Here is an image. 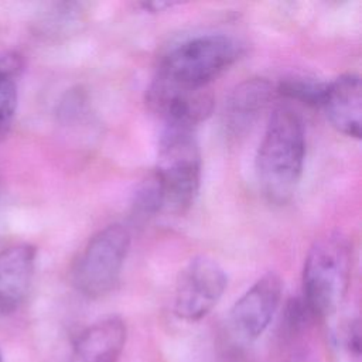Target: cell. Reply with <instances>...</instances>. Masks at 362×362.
<instances>
[{"instance_id": "cell-5", "label": "cell", "mask_w": 362, "mask_h": 362, "mask_svg": "<svg viewBox=\"0 0 362 362\" xmlns=\"http://www.w3.org/2000/svg\"><path fill=\"white\" fill-rule=\"evenodd\" d=\"M130 230L110 223L98 230L85 245L72 266V284L88 298L109 294L119 281L127 252Z\"/></svg>"}, {"instance_id": "cell-13", "label": "cell", "mask_w": 362, "mask_h": 362, "mask_svg": "<svg viewBox=\"0 0 362 362\" xmlns=\"http://www.w3.org/2000/svg\"><path fill=\"white\" fill-rule=\"evenodd\" d=\"M21 66L20 55L13 52L0 55V127L3 129L13 117L17 106L16 76Z\"/></svg>"}, {"instance_id": "cell-14", "label": "cell", "mask_w": 362, "mask_h": 362, "mask_svg": "<svg viewBox=\"0 0 362 362\" xmlns=\"http://www.w3.org/2000/svg\"><path fill=\"white\" fill-rule=\"evenodd\" d=\"M163 209H164L163 189L156 173H153L144 181L140 182V185L137 187L133 195V202H132L133 218L139 222H144L153 218L154 215H157Z\"/></svg>"}, {"instance_id": "cell-11", "label": "cell", "mask_w": 362, "mask_h": 362, "mask_svg": "<svg viewBox=\"0 0 362 362\" xmlns=\"http://www.w3.org/2000/svg\"><path fill=\"white\" fill-rule=\"evenodd\" d=\"M321 107L334 129L348 137L361 139L362 95L356 74H345L327 83Z\"/></svg>"}, {"instance_id": "cell-10", "label": "cell", "mask_w": 362, "mask_h": 362, "mask_svg": "<svg viewBox=\"0 0 362 362\" xmlns=\"http://www.w3.org/2000/svg\"><path fill=\"white\" fill-rule=\"evenodd\" d=\"M126 338L127 328L120 317L102 318L75 338L71 362H117Z\"/></svg>"}, {"instance_id": "cell-8", "label": "cell", "mask_w": 362, "mask_h": 362, "mask_svg": "<svg viewBox=\"0 0 362 362\" xmlns=\"http://www.w3.org/2000/svg\"><path fill=\"white\" fill-rule=\"evenodd\" d=\"M283 283L279 274L269 272L257 279L233 304L230 325L240 338H259L272 322L280 300Z\"/></svg>"}, {"instance_id": "cell-3", "label": "cell", "mask_w": 362, "mask_h": 362, "mask_svg": "<svg viewBox=\"0 0 362 362\" xmlns=\"http://www.w3.org/2000/svg\"><path fill=\"white\" fill-rule=\"evenodd\" d=\"M242 45L226 34H202L173 47L161 59L156 76L187 88L202 89L230 66Z\"/></svg>"}, {"instance_id": "cell-15", "label": "cell", "mask_w": 362, "mask_h": 362, "mask_svg": "<svg viewBox=\"0 0 362 362\" xmlns=\"http://www.w3.org/2000/svg\"><path fill=\"white\" fill-rule=\"evenodd\" d=\"M82 18V8L78 3H54L40 17V30L45 34L69 33Z\"/></svg>"}, {"instance_id": "cell-17", "label": "cell", "mask_w": 362, "mask_h": 362, "mask_svg": "<svg viewBox=\"0 0 362 362\" xmlns=\"http://www.w3.org/2000/svg\"><path fill=\"white\" fill-rule=\"evenodd\" d=\"M346 345L349 348L351 352H354L355 355H359V349H361V337H359V324L358 321H354L349 324L348 327V332H346Z\"/></svg>"}, {"instance_id": "cell-7", "label": "cell", "mask_w": 362, "mask_h": 362, "mask_svg": "<svg viewBox=\"0 0 362 362\" xmlns=\"http://www.w3.org/2000/svg\"><path fill=\"white\" fill-rule=\"evenodd\" d=\"M147 103L163 120L164 126L195 129L214 107V98L205 89H187L154 76L147 89Z\"/></svg>"}, {"instance_id": "cell-12", "label": "cell", "mask_w": 362, "mask_h": 362, "mask_svg": "<svg viewBox=\"0 0 362 362\" xmlns=\"http://www.w3.org/2000/svg\"><path fill=\"white\" fill-rule=\"evenodd\" d=\"M273 96V85L264 78H247L236 85L225 100L223 126L238 136L247 130Z\"/></svg>"}, {"instance_id": "cell-4", "label": "cell", "mask_w": 362, "mask_h": 362, "mask_svg": "<svg viewBox=\"0 0 362 362\" xmlns=\"http://www.w3.org/2000/svg\"><path fill=\"white\" fill-rule=\"evenodd\" d=\"M164 197V209L185 212L201 182V153L192 129L164 126L154 170Z\"/></svg>"}, {"instance_id": "cell-19", "label": "cell", "mask_w": 362, "mask_h": 362, "mask_svg": "<svg viewBox=\"0 0 362 362\" xmlns=\"http://www.w3.org/2000/svg\"><path fill=\"white\" fill-rule=\"evenodd\" d=\"M287 362H308L307 358L304 355H294L291 359H288Z\"/></svg>"}, {"instance_id": "cell-16", "label": "cell", "mask_w": 362, "mask_h": 362, "mask_svg": "<svg viewBox=\"0 0 362 362\" xmlns=\"http://www.w3.org/2000/svg\"><path fill=\"white\" fill-rule=\"evenodd\" d=\"M327 83L307 78L284 79L279 83L277 92L287 99L297 100L311 107H321Z\"/></svg>"}, {"instance_id": "cell-21", "label": "cell", "mask_w": 362, "mask_h": 362, "mask_svg": "<svg viewBox=\"0 0 362 362\" xmlns=\"http://www.w3.org/2000/svg\"><path fill=\"white\" fill-rule=\"evenodd\" d=\"M1 130H3V127H0V133H1Z\"/></svg>"}, {"instance_id": "cell-6", "label": "cell", "mask_w": 362, "mask_h": 362, "mask_svg": "<svg viewBox=\"0 0 362 362\" xmlns=\"http://www.w3.org/2000/svg\"><path fill=\"white\" fill-rule=\"evenodd\" d=\"M228 286L223 267L209 256L192 257L180 272L174 313L184 321H199L219 303Z\"/></svg>"}, {"instance_id": "cell-2", "label": "cell", "mask_w": 362, "mask_h": 362, "mask_svg": "<svg viewBox=\"0 0 362 362\" xmlns=\"http://www.w3.org/2000/svg\"><path fill=\"white\" fill-rule=\"evenodd\" d=\"M352 246L341 232L318 238L303 269V303L313 318H325L341 305L351 279Z\"/></svg>"}, {"instance_id": "cell-20", "label": "cell", "mask_w": 362, "mask_h": 362, "mask_svg": "<svg viewBox=\"0 0 362 362\" xmlns=\"http://www.w3.org/2000/svg\"><path fill=\"white\" fill-rule=\"evenodd\" d=\"M0 362H3V352H1V348H0Z\"/></svg>"}, {"instance_id": "cell-18", "label": "cell", "mask_w": 362, "mask_h": 362, "mask_svg": "<svg viewBox=\"0 0 362 362\" xmlns=\"http://www.w3.org/2000/svg\"><path fill=\"white\" fill-rule=\"evenodd\" d=\"M143 6L148 10H151V11H161L165 7H171L173 3H147V4H143Z\"/></svg>"}, {"instance_id": "cell-9", "label": "cell", "mask_w": 362, "mask_h": 362, "mask_svg": "<svg viewBox=\"0 0 362 362\" xmlns=\"http://www.w3.org/2000/svg\"><path fill=\"white\" fill-rule=\"evenodd\" d=\"M37 249L16 243L0 252V315L17 311L25 301L34 277Z\"/></svg>"}, {"instance_id": "cell-1", "label": "cell", "mask_w": 362, "mask_h": 362, "mask_svg": "<svg viewBox=\"0 0 362 362\" xmlns=\"http://www.w3.org/2000/svg\"><path fill=\"white\" fill-rule=\"evenodd\" d=\"M305 157V132L301 116L287 105L272 112L259 146L256 170L264 198L287 204L300 182Z\"/></svg>"}]
</instances>
